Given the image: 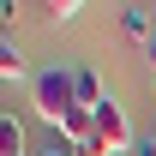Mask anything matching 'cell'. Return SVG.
<instances>
[{
	"instance_id": "1",
	"label": "cell",
	"mask_w": 156,
	"mask_h": 156,
	"mask_svg": "<svg viewBox=\"0 0 156 156\" xmlns=\"http://www.w3.org/2000/svg\"><path fill=\"white\" fill-rule=\"evenodd\" d=\"M30 108H36L48 126H66V114L78 108V90H72V66H42L36 84H30Z\"/></svg>"
},
{
	"instance_id": "2",
	"label": "cell",
	"mask_w": 156,
	"mask_h": 156,
	"mask_svg": "<svg viewBox=\"0 0 156 156\" xmlns=\"http://www.w3.org/2000/svg\"><path fill=\"white\" fill-rule=\"evenodd\" d=\"M96 144H102L108 156H126V150L138 144V132H132V120H126V108H120L114 96H108V102L96 108Z\"/></svg>"
},
{
	"instance_id": "3",
	"label": "cell",
	"mask_w": 156,
	"mask_h": 156,
	"mask_svg": "<svg viewBox=\"0 0 156 156\" xmlns=\"http://www.w3.org/2000/svg\"><path fill=\"white\" fill-rule=\"evenodd\" d=\"M72 90H78V108H90V114L108 102V90H102V72H96V66H72Z\"/></svg>"
},
{
	"instance_id": "4",
	"label": "cell",
	"mask_w": 156,
	"mask_h": 156,
	"mask_svg": "<svg viewBox=\"0 0 156 156\" xmlns=\"http://www.w3.org/2000/svg\"><path fill=\"white\" fill-rule=\"evenodd\" d=\"M0 156H36V150H30V138H24V120L12 114V108L0 114Z\"/></svg>"
},
{
	"instance_id": "5",
	"label": "cell",
	"mask_w": 156,
	"mask_h": 156,
	"mask_svg": "<svg viewBox=\"0 0 156 156\" xmlns=\"http://www.w3.org/2000/svg\"><path fill=\"white\" fill-rule=\"evenodd\" d=\"M0 78H6V84H18V78H30V60H24V48L12 36L0 42ZM30 84H36V78H30Z\"/></svg>"
},
{
	"instance_id": "6",
	"label": "cell",
	"mask_w": 156,
	"mask_h": 156,
	"mask_svg": "<svg viewBox=\"0 0 156 156\" xmlns=\"http://www.w3.org/2000/svg\"><path fill=\"white\" fill-rule=\"evenodd\" d=\"M120 30H126L132 42H144V48H150V42H156V30H150V6H120Z\"/></svg>"
},
{
	"instance_id": "7",
	"label": "cell",
	"mask_w": 156,
	"mask_h": 156,
	"mask_svg": "<svg viewBox=\"0 0 156 156\" xmlns=\"http://www.w3.org/2000/svg\"><path fill=\"white\" fill-rule=\"evenodd\" d=\"M36 156H84V150H78V144H72L66 132H48V138L36 144Z\"/></svg>"
},
{
	"instance_id": "8",
	"label": "cell",
	"mask_w": 156,
	"mask_h": 156,
	"mask_svg": "<svg viewBox=\"0 0 156 156\" xmlns=\"http://www.w3.org/2000/svg\"><path fill=\"white\" fill-rule=\"evenodd\" d=\"M42 12H48V18H60V24H66V18H78V12H84V0H60V6H42Z\"/></svg>"
},
{
	"instance_id": "9",
	"label": "cell",
	"mask_w": 156,
	"mask_h": 156,
	"mask_svg": "<svg viewBox=\"0 0 156 156\" xmlns=\"http://www.w3.org/2000/svg\"><path fill=\"white\" fill-rule=\"evenodd\" d=\"M132 156H156V132H138V144H132Z\"/></svg>"
}]
</instances>
